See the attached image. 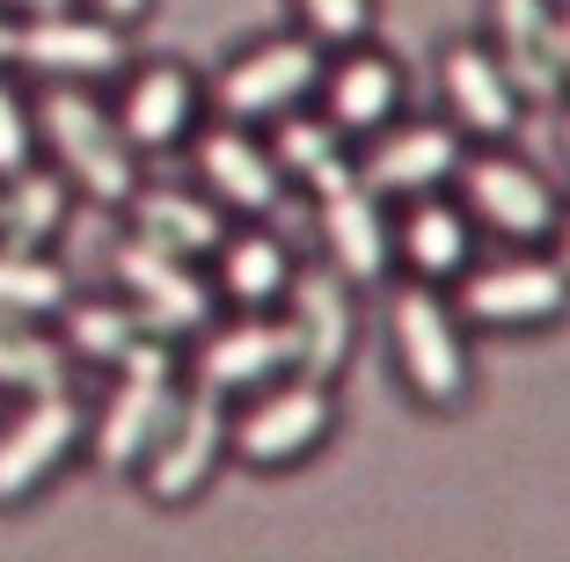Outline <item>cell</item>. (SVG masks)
<instances>
[{"mask_svg":"<svg viewBox=\"0 0 570 562\" xmlns=\"http://www.w3.org/2000/svg\"><path fill=\"white\" fill-rule=\"evenodd\" d=\"M37 139H45V161L73 183V198L96 213H125L147 183L139 147L125 139L102 88H37Z\"/></svg>","mask_w":570,"mask_h":562,"instance_id":"6da1fadb","label":"cell"},{"mask_svg":"<svg viewBox=\"0 0 570 562\" xmlns=\"http://www.w3.org/2000/svg\"><path fill=\"white\" fill-rule=\"evenodd\" d=\"M387 351H395V381L410 402L432 416H461L475 395V358H469V322L439 285H395L387 299Z\"/></svg>","mask_w":570,"mask_h":562,"instance_id":"7a4b0ae2","label":"cell"},{"mask_svg":"<svg viewBox=\"0 0 570 562\" xmlns=\"http://www.w3.org/2000/svg\"><path fill=\"white\" fill-rule=\"evenodd\" d=\"M322 67H330V51H322L315 37L271 30V37H249L242 51H227V59L205 73V102H213V117H235V125L271 132L278 117L315 110Z\"/></svg>","mask_w":570,"mask_h":562,"instance_id":"3957f363","label":"cell"},{"mask_svg":"<svg viewBox=\"0 0 570 562\" xmlns=\"http://www.w3.org/2000/svg\"><path fill=\"white\" fill-rule=\"evenodd\" d=\"M184 387L190 381H184V351L176 344H147L118 373H102V402H88V461L110 467V475H139V461L154 453Z\"/></svg>","mask_w":570,"mask_h":562,"instance_id":"277c9868","label":"cell"},{"mask_svg":"<svg viewBox=\"0 0 570 562\" xmlns=\"http://www.w3.org/2000/svg\"><path fill=\"white\" fill-rule=\"evenodd\" d=\"M96 285L125 293L139 315H147V329L161 336V344H176V351H190L219 315H227L213 270L190 264V256H168V248L139 241V234H118V241H110V264H102Z\"/></svg>","mask_w":570,"mask_h":562,"instance_id":"5b68a950","label":"cell"},{"mask_svg":"<svg viewBox=\"0 0 570 562\" xmlns=\"http://www.w3.org/2000/svg\"><path fill=\"white\" fill-rule=\"evenodd\" d=\"M453 198L475 219V234L498 248H549L556 213H563L556 176L512 147H469V161L453 176Z\"/></svg>","mask_w":570,"mask_h":562,"instance_id":"8992f818","label":"cell"},{"mask_svg":"<svg viewBox=\"0 0 570 562\" xmlns=\"http://www.w3.org/2000/svg\"><path fill=\"white\" fill-rule=\"evenodd\" d=\"M227 438H235V461L256 467V475L307 467L336 438V387L330 381H307V373H285V381H271L264 395L235 402Z\"/></svg>","mask_w":570,"mask_h":562,"instance_id":"52a82bcc","label":"cell"},{"mask_svg":"<svg viewBox=\"0 0 570 562\" xmlns=\"http://www.w3.org/2000/svg\"><path fill=\"white\" fill-rule=\"evenodd\" d=\"M453 307L469 329L534 336L570 315V278L549 248H498V256H475V270L453 285Z\"/></svg>","mask_w":570,"mask_h":562,"instance_id":"ba28073f","label":"cell"},{"mask_svg":"<svg viewBox=\"0 0 570 562\" xmlns=\"http://www.w3.org/2000/svg\"><path fill=\"white\" fill-rule=\"evenodd\" d=\"M81 453H88V402L73 387L8 402V416H0V512H22L30 496H45Z\"/></svg>","mask_w":570,"mask_h":562,"instance_id":"9c48e42d","label":"cell"},{"mask_svg":"<svg viewBox=\"0 0 570 562\" xmlns=\"http://www.w3.org/2000/svg\"><path fill=\"white\" fill-rule=\"evenodd\" d=\"M227 424H235V410H227L219 395L184 387L176 416L161 424L154 453L139 461V475H132L139 490H147V504H161V512H184V504H198V496L213 490V475L235 461V438H227Z\"/></svg>","mask_w":570,"mask_h":562,"instance_id":"30bf717a","label":"cell"},{"mask_svg":"<svg viewBox=\"0 0 570 562\" xmlns=\"http://www.w3.org/2000/svg\"><path fill=\"white\" fill-rule=\"evenodd\" d=\"M132 30L88 16V8H59V16H30L22 22V51H16V73H30L37 88H102V81H125L132 67Z\"/></svg>","mask_w":570,"mask_h":562,"instance_id":"8fae6325","label":"cell"},{"mask_svg":"<svg viewBox=\"0 0 570 562\" xmlns=\"http://www.w3.org/2000/svg\"><path fill=\"white\" fill-rule=\"evenodd\" d=\"M110 110H118L125 139L139 147V161H147V154H190V139L205 132L213 102H205L198 67H184V59H139V67H125Z\"/></svg>","mask_w":570,"mask_h":562,"instance_id":"7c38bea8","label":"cell"},{"mask_svg":"<svg viewBox=\"0 0 570 562\" xmlns=\"http://www.w3.org/2000/svg\"><path fill=\"white\" fill-rule=\"evenodd\" d=\"M439 117L469 147H512V132L527 125V96L504 73V59L483 37H453L439 51Z\"/></svg>","mask_w":570,"mask_h":562,"instance_id":"4fadbf2b","label":"cell"},{"mask_svg":"<svg viewBox=\"0 0 570 562\" xmlns=\"http://www.w3.org/2000/svg\"><path fill=\"white\" fill-rule=\"evenodd\" d=\"M461 161H469V139L453 132L446 117H410L403 110L387 132H373L366 147H358V183L381 190L387 205H410V198H439V190H453Z\"/></svg>","mask_w":570,"mask_h":562,"instance_id":"5bb4252c","label":"cell"},{"mask_svg":"<svg viewBox=\"0 0 570 562\" xmlns=\"http://www.w3.org/2000/svg\"><path fill=\"white\" fill-rule=\"evenodd\" d=\"M190 176L227 205V219H278L285 190H293L271 154V132L235 125V117H205V132L190 139Z\"/></svg>","mask_w":570,"mask_h":562,"instance_id":"9a60e30c","label":"cell"},{"mask_svg":"<svg viewBox=\"0 0 570 562\" xmlns=\"http://www.w3.org/2000/svg\"><path fill=\"white\" fill-rule=\"evenodd\" d=\"M278 322H285V344H293V373L330 381V387L344 381V365L358 351V285L352 278H336L330 264H301Z\"/></svg>","mask_w":570,"mask_h":562,"instance_id":"2e32d148","label":"cell"},{"mask_svg":"<svg viewBox=\"0 0 570 562\" xmlns=\"http://www.w3.org/2000/svg\"><path fill=\"white\" fill-rule=\"evenodd\" d=\"M184 358H190V387L219 395L227 410L249 402V395H264L271 381L293 373V344H285L278 315H219Z\"/></svg>","mask_w":570,"mask_h":562,"instance_id":"e0dca14e","label":"cell"},{"mask_svg":"<svg viewBox=\"0 0 570 562\" xmlns=\"http://www.w3.org/2000/svg\"><path fill=\"white\" fill-rule=\"evenodd\" d=\"M483 45L520 81L527 110H563V0H483Z\"/></svg>","mask_w":570,"mask_h":562,"instance_id":"ac0fdd59","label":"cell"},{"mask_svg":"<svg viewBox=\"0 0 570 562\" xmlns=\"http://www.w3.org/2000/svg\"><path fill=\"white\" fill-rule=\"evenodd\" d=\"M315 205V234H322V264L336 270V278H352L358 293H373V285L395 278V205L381 198V190H366V183H336V190H322Z\"/></svg>","mask_w":570,"mask_h":562,"instance_id":"d6986e66","label":"cell"},{"mask_svg":"<svg viewBox=\"0 0 570 562\" xmlns=\"http://www.w3.org/2000/svg\"><path fill=\"white\" fill-rule=\"evenodd\" d=\"M315 110L330 117L352 147H366L373 132H387V125L410 110V73H403V59H395V51H381L373 37H366V45H352V51H330Z\"/></svg>","mask_w":570,"mask_h":562,"instance_id":"ffe728a7","label":"cell"},{"mask_svg":"<svg viewBox=\"0 0 570 562\" xmlns=\"http://www.w3.org/2000/svg\"><path fill=\"white\" fill-rule=\"evenodd\" d=\"M125 234L168 248V256H190V264H213V248L235 234V219L198 176H147L125 205Z\"/></svg>","mask_w":570,"mask_h":562,"instance_id":"44dd1931","label":"cell"},{"mask_svg":"<svg viewBox=\"0 0 570 562\" xmlns=\"http://www.w3.org/2000/svg\"><path fill=\"white\" fill-rule=\"evenodd\" d=\"M213 285H219V307L227 315H278L301 264H293V248L271 219H235V234L213 248Z\"/></svg>","mask_w":570,"mask_h":562,"instance_id":"7402d4cb","label":"cell"},{"mask_svg":"<svg viewBox=\"0 0 570 562\" xmlns=\"http://www.w3.org/2000/svg\"><path fill=\"white\" fill-rule=\"evenodd\" d=\"M475 219L461 213V198L453 190H439V198H410L395 205V270H410L417 285H461L475 270Z\"/></svg>","mask_w":570,"mask_h":562,"instance_id":"603a6c76","label":"cell"},{"mask_svg":"<svg viewBox=\"0 0 570 562\" xmlns=\"http://www.w3.org/2000/svg\"><path fill=\"white\" fill-rule=\"evenodd\" d=\"M51 329H59V344H67L73 365H96V373H118L125 358H139L147 344H161V336L147 329V315H139L125 293H110V285H81Z\"/></svg>","mask_w":570,"mask_h":562,"instance_id":"cb8c5ba5","label":"cell"},{"mask_svg":"<svg viewBox=\"0 0 570 562\" xmlns=\"http://www.w3.org/2000/svg\"><path fill=\"white\" fill-rule=\"evenodd\" d=\"M73 219H81V198L51 161L0 183V241L8 248H59Z\"/></svg>","mask_w":570,"mask_h":562,"instance_id":"d4e9b609","label":"cell"},{"mask_svg":"<svg viewBox=\"0 0 570 562\" xmlns=\"http://www.w3.org/2000/svg\"><path fill=\"white\" fill-rule=\"evenodd\" d=\"M271 154H278L285 183H293V190H307V198H322V190H336V183L358 176V147L336 132L322 110L278 117V125H271Z\"/></svg>","mask_w":570,"mask_h":562,"instance_id":"484cf974","label":"cell"},{"mask_svg":"<svg viewBox=\"0 0 570 562\" xmlns=\"http://www.w3.org/2000/svg\"><path fill=\"white\" fill-rule=\"evenodd\" d=\"M67 387H73V358L59 344V329L0 315V402H37V395H67Z\"/></svg>","mask_w":570,"mask_h":562,"instance_id":"4316f807","label":"cell"},{"mask_svg":"<svg viewBox=\"0 0 570 562\" xmlns=\"http://www.w3.org/2000/svg\"><path fill=\"white\" fill-rule=\"evenodd\" d=\"M81 278L67 270L59 248H8L0 241V315L8 322H59Z\"/></svg>","mask_w":570,"mask_h":562,"instance_id":"83f0119b","label":"cell"},{"mask_svg":"<svg viewBox=\"0 0 570 562\" xmlns=\"http://www.w3.org/2000/svg\"><path fill=\"white\" fill-rule=\"evenodd\" d=\"M293 8V30L315 37L322 51H352L373 37V22H381V0H285Z\"/></svg>","mask_w":570,"mask_h":562,"instance_id":"f1b7e54d","label":"cell"},{"mask_svg":"<svg viewBox=\"0 0 570 562\" xmlns=\"http://www.w3.org/2000/svg\"><path fill=\"white\" fill-rule=\"evenodd\" d=\"M37 161H45V139H37V96L0 73V183L22 176V168H37Z\"/></svg>","mask_w":570,"mask_h":562,"instance_id":"f546056e","label":"cell"},{"mask_svg":"<svg viewBox=\"0 0 570 562\" xmlns=\"http://www.w3.org/2000/svg\"><path fill=\"white\" fill-rule=\"evenodd\" d=\"M73 8H88V16L118 22V30H139V22L154 16V0H73Z\"/></svg>","mask_w":570,"mask_h":562,"instance_id":"4dcf8cb0","label":"cell"},{"mask_svg":"<svg viewBox=\"0 0 570 562\" xmlns=\"http://www.w3.org/2000/svg\"><path fill=\"white\" fill-rule=\"evenodd\" d=\"M16 51H22V16L0 8V73H16Z\"/></svg>","mask_w":570,"mask_h":562,"instance_id":"1f68e13d","label":"cell"},{"mask_svg":"<svg viewBox=\"0 0 570 562\" xmlns=\"http://www.w3.org/2000/svg\"><path fill=\"white\" fill-rule=\"evenodd\" d=\"M549 256L563 264V278H570V198H563V213H556V234H549Z\"/></svg>","mask_w":570,"mask_h":562,"instance_id":"d6a6232c","label":"cell"},{"mask_svg":"<svg viewBox=\"0 0 570 562\" xmlns=\"http://www.w3.org/2000/svg\"><path fill=\"white\" fill-rule=\"evenodd\" d=\"M0 8H8V16H22V22H30V16H59V8H73V0H0Z\"/></svg>","mask_w":570,"mask_h":562,"instance_id":"836d02e7","label":"cell"},{"mask_svg":"<svg viewBox=\"0 0 570 562\" xmlns=\"http://www.w3.org/2000/svg\"><path fill=\"white\" fill-rule=\"evenodd\" d=\"M563 88H570V0H563Z\"/></svg>","mask_w":570,"mask_h":562,"instance_id":"e575fe53","label":"cell"},{"mask_svg":"<svg viewBox=\"0 0 570 562\" xmlns=\"http://www.w3.org/2000/svg\"><path fill=\"white\" fill-rule=\"evenodd\" d=\"M556 147H563V161H570V110H563V125H556Z\"/></svg>","mask_w":570,"mask_h":562,"instance_id":"d590c367","label":"cell"}]
</instances>
